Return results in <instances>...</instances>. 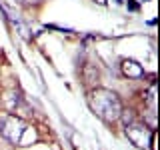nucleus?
<instances>
[{"mask_svg":"<svg viewBox=\"0 0 160 150\" xmlns=\"http://www.w3.org/2000/svg\"><path fill=\"white\" fill-rule=\"evenodd\" d=\"M90 106H92V110L102 120H106V122L118 120L120 114H122V104H120L118 96L114 92H110V90H106V88H98L90 94Z\"/></svg>","mask_w":160,"mask_h":150,"instance_id":"nucleus-1","label":"nucleus"},{"mask_svg":"<svg viewBox=\"0 0 160 150\" xmlns=\"http://www.w3.org/2000/svg\"><path fill=\"white\" fill-rule=\"evenodd\" d=\"M122 72L130 78H140L144 76V68L134 60H122Z\"/></svg>","mask_w":160,"mask_h":150,"instance_id":"nucleus-3","label":"nucleus"},{"mask_svg":"<svg viewBox=\"0 0 160 150\" xmlns=\"http://www.w3.org/2000/svg\"><path fill=\"white\" fill-rule=\"evenodd\" d=\"M26 122H22L18 116H2L0 118V136L8 142L18 144L22 140V134L26 132Z\"/></svg>","mask_w":160,"mask_h":150,"instance_id":"nucleus-2","label":"nucleus"}]
</instances>
